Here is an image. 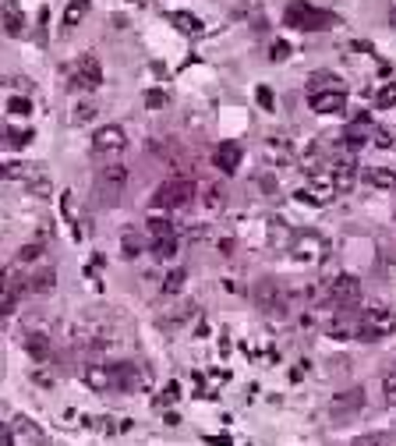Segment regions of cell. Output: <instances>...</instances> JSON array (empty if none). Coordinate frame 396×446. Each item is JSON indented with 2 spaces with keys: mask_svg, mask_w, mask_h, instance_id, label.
Instances as JSON below:
<instances>
[{
  "mask_svg": "<svg viewBox=\"0 0 396 446\" xmlns=\"http://www.w3.org/2000/svg\"><path fill=\"white\" fill-rule=\"evenodd\" d=\"M212 446H230V439H223V436H205Z\"/></svg>",
  "mask_w": 396,
  "mask_h": 446,
  "instance_id": "46",
  "label": "cell"
},
{
  "mask_svg": "<svg viewBox=\"0 0 396 446\" xmlns=\"http://www.w3.org/2000/svg\"><path fill=\"white\" fill-rule=\"evenodd\" d=\"M170 25H174L177 32H184V36H198L202 32V22L195 15H188V11H170Z\"/></svg>",
  "mask_w": 396,
  "mask_h": 446,
  "instance_id": "22",
  "label": "cell"
},
{
  "mask_svg": "<svg viewBox=\"0 0 396 446\" xmlns=\"http://www.w3.org/2000/svg\"><path fill=\"white\" fill-rule=\"evenodd\" d=\"M4 294H8V276L0 273V298H4Z\"/></svg>",
  "mask_w": 396,
  "mask_h": 446,
  "instance_id": "47",
  "label": "cell"
},
{
  "mask_svg": "<svg viewBox=\"0 0 396 446\" xmlns=\"http://www.w3.org/2000/svg\"><path fill=\"white\" fill-rule=\"evenodd\" d=\"M61 209H64V220H68V227H71V238L78 241L82 238V227H78V213H75V195L71 192L61 195Z\"/></svg>",
  "mask_w": 396,
  "mask_h": 446,
  "instance_id": "24",
  "label": "cell"
},
{
  "mask_svg": "<svg viewBox=\"0 0 396 446\" xmlns=\"http://www.w3.org/2000/svg\"><path fill=\"white\" fill-rule=\"evenodd\" d=\"M32 142V131H11L8 135V145H29Z\"/></svg>",
  "mask_w": 396,
  "mask_h": 446,
  "instance_id": "41",
  "label": "cell"
},
{
  "mask_svg": "<svg viewBox=\"0 0 396 446\" xmlns=\"http://www.w3.org/2000/svg\"><path fill=\"white\" fill-rule=\"evenodd\" d=\"M361 178H365V185L382 188V192H393L396 188V171H389V166H368Z\"/></svg>",
  "mask_w": 396,
  "mask_h": 446,
  "instance_id": "18",
  "label": "cell"
},
{
  "mask_svg": "<svg viewBox=\"0 0 396 446\" xmlns=\"http://www.w3.org/2000/svg\"><path fill=\"white\" fill-rule=\"evenodd\" d=\"M198 202H202V209H209V213H212V209H219V206H223V195H219V188H216V185H202V199H198Z\"/></svg>",
  "mask_w": 396,
  "mask_h": 446,
  "instance_id": "27",
  "label": "cell"
},
{
  "mask_svg": "<svg viewBox=\"0 0 396 446\" xmlns=\"http://www.w3.org/2000/svg\"><path fill=\"white\" fill-rule=\"evenodd\" d=\"M396 329V312L389 305H368L361 315H358V340L365 344H375L382 337Z\"/></svg>",
  "mask_w": 396,
  "mask_h": 446,
  "instance_id": "1",
  "label": "cell"
},
{
  "mask_svg": "<svg viewBox=\"0 0 396 446\" xmlns=\"http://www.w3.org/2000/svg\"><path fill=\"white\" fill-rule=\"evenodd\" d=\"M68 82H71V89H82V92L99 89V85H103V68H99V61L92 57V53H85L82 61H75V64H71Z\"/></svg>",
  "mask_w": 396,
  "mask_h": 446,
  "instance_id": "7",
  "label": "cell"
},
{
  "mask_svg": "<svg viewBox=\"0 0 396 446\" xmlns=\"http://www.w3.org/2000/svg\"><path fill=\"white\" fill-rule=\"evenodd\" d=\"M99 195L106 199V202H117V195L124 192V185H128V166L124 163H106V166H99Z\"/></svg>",
  "mask_w": 396,
  "mask_h": 446,
  "instance_id": "8",
  "label": "cell"
},
{
  "mask_svg": "<svg viewBox=\"0 0 396 446\" xmlns=\"http://www.w3.org/2000/svg\"><path fill=\"white\" fill-rule=\"evenodd\" d=\"M265 152H269V156H272V159H276L279 166H283V163H291V149H287V145H279L276 138H272V142L265 145Z\"/></svg>",
  "mask_w": 396,
  "mask_h": 446,
  "instance_id": "33",
  "label": "cell"
},
{
  "mask_svg": "<svg viewBox=\"0 0 396 446\" xmlns=\"http://www.w3.org/2000/svg\"><path fill=\"white\" fill-rule=\"evenodd\" d=\"M177 397H181V386H177V382H170L163 394H159V404H174Z\"/></svg>",
  "mask_w": 396,
  "mask_h": 446,
  "instance_id": "39",
  "label": "cell"
},
{
  "mask_svg": "<svg viewBox=\"0 0 396 446\" xmlns=\"http://www.w3.org/2000/svg\"><path fill=\"white\" fill-rule=\"evenodd\" d=\"M298 199H301V202H315V206H325L329 199H336V181H332V174H322V171L311 174L308 188H301Z\"/></svg>",
  "mask_w": 396,
  "mask_h": 446,
  "instance_id": "10",
  "label": "cell"
},
{
  "mask_svg": "<svg viewBox=\"0 0 396 446\" xmlns=\"http://www.w3.org/2000/svg\"><path fill=\"white\" fill-rule=\"evenodd\" d=\"M32 171H36L32 163H22V159H0V178H4V181H25Z\"/></svg>",
  "mask_w": 396,
  "mask_h": 446,
  "instance_id": "20",
  "label": "cell"
},
{
  "mask_svg": "<svg viewBox=\"0 0 396 446\" xmlns=\"http://www.w3.org/2000/svg\"><path fill=\"white\" fill-rule=\"evenodd\" d=\"M184 280H188V276H184V269H174V273H166V280H163V291H166V294H177V291L184 287Z\"/></svg>",
  "mask_w": 396,
  "mask_h": 446,
  "instance_id": "30",
  "label": "cell"
},
{
  "mask_svg": "<svg viewBox=\"0 0 396 446\" xmlns=\"http://www.w3.org/2000/svg\"><path fill=\"white\" fill-rule=\"evenodd\" d=\"M149 231H152L156 238H174V223H170L166 216H152V220H149Z\"/></svg>",
  "mask_w": 396,
  "mask_h": 446,
  "instance_id": "28",
  "label": "cell"
},
{
  "mask_svg": "<svg viewBox=\"0 0 396 446\" xmlns=\"http://www.w3.org/2000/svg\"><path fill=\"white\" fill-rule=\"evenodd\" d=\"M92 117H96V103L85 99V103H75L71 106V124H89Z\"/></svg>",
  "mask_w": 396,
  "mask_h": 446,
  "instance_id": "26",
  "label": "cell"
},
{
  "mask_svg": "<svg viewBox=\"0 0 396 446\" xmlns=\"http://www.w3.org/2000/svg\"><path fill=\"white\" fill-rule=\"evenodd\" d=\"M195 199V185L188 178H174V181H163L152 195V206L156 209H181Z\"/></svg>",
  "mask_w": 396,
  "mask_h": 446,
  "instance_id": "4",
  "label": "cell"
},
{
  "mask_svg": "<svg viewBox=\"0 0 396 446\" xmlns=\"http://www.w3.org/2000/svg\"><path fill=\"white\" fill-rule=\"evenodd\" d=\"M311 99V110L315 114H344L347 110V96H344V89H322V92H311L308 96Z\"/></svg>",
  "mask_w": 396,
  "mask_h": 446,
  "instance_id": "11",
  "label": "cell"
},
{
  "mask_svg": "<svg viewBox=\"0 0 396 446\" xmlns=\"http://www.w3.org/2000/svg\"><path fill=\"white\" fill-rule=\"evenodd\" d=\"M325 82H332V75H329V71L311 75V78H308V96H311V92H322V89H325Z\"/></svg>",
  "mask_w": 396,
  "mask_h": 446,
  "instance_id": "38",
  "label": "cell"
},
{
  "mask_svg": "<svg viewBox=\"0 0 396 446\" xmlns=\"http://www.w3.org/2000/svg\"><path fill=\"white\" fill-rule=\"evenodd\" d=\"M382 394H386V401H389V404H396V368L382 375Z\"/></svg>",
  "mask_w": 396,
  "mask_h": 446,
  "instance_id": "35",
  "label": "cell"
},
{
  "mask_svg": "<svg viewBox=\"0 0 396 446\" xmlns=\"http://www.w3.org/2000/svg\"><path fill=\"white\" fill-rule=\"evenodd\" d=\"M365 408V389H344V394H336L332 397V415L344 422V418H351V415H358Z\"/></svg>",
  "mask_w": 396,
  "mask_h": 446,
  "instance_id": "13",
  "label": "cell"
},
{
  "mask_svg": "<svg viewBox=\"0 0 396 446\" xmlns=\"http://www.w3.org/2000/svg\"><path fill=\"white\" fill-rule=\"evenodd\" d=\"M375 103H379L382 110H389V106H396V82H386V85L379 89V96H375Z\"/></svg>",
  "mask_w": 396,
  "mask_h": 446,
  "instance_id": "31",
  "label": "cell"
},
{
  "mask_svg": "<svg viewBox=\"0 0 396 446\" xmlns=\"http://www.w3.org/2000/svg\"><path fill=\"white\" fill-rule=\"evenodd\" d=\"M8 110H11L15 117H29V114H32V99H25V96H15V99L8 103Z\"/></svg>",
  "mask_w": 396,
  "mask_h": 446,
  "instance_id": "32",
  "label": "cell"
},
{
  "mask_svg": "<svg viewBox=\"0 0 396 446\" xmlns=\"http://www.w3.org/2000/svg\"><path fill=\"white\" fill-rule=\"evenodd\" d=\"M85 15H89V0H71L68 11H64V25H68V29H75Z\"/></svg>",
  "mask_w": 396,
  "mask_h": 446,
  "instance_id": "25",
  "label": "cell"
},
{
  "mask_svg": "<svg viewBox=\"0 0 396 446\" xmlns=\"http://www.w3.org/2000/svg\"><path fill=\"white\" fill-rule=\"evenodd\" d=\"M0 446H15V436H11L8 425H0Z\"/></svg>",
  "mask_w": 396,
  "mask_h": 446,
  "instance_id": "43",
  "label": "cell"
},
{
  "mask_svg": "<svg viewBox=\"0 0 396 446\" xmlns=\"http://www.w3.org/2000/svg\"><path fill=\"white\" fill-rule=\"evenodd\" d=\"M128 145V135L121 124H103L96 135H92V152L96 156H113V152H121Z\"/></svg>",
  "mask_w": 396,
  "mask_h": 446,
  "instance_id": "9",
  "label": "cell"
},
{
  "mask_svg": "<svg viewBox=\"0 0 396 446\" xmlns=\"http://www.w3.org/2000/svg\"><path fill=\"white\" fill-rule=\"evenodd\" d=\"M39 252H43L39 245H25V248L18 252V262H36V259H39Z\"/></svg>",
  "mask_w": 396,
  "mask_h": 446,
  "instance_id": "40",
  "label": "cell"
},
{
  "mask_svg": "<svg viewBox=\"0 0 396 446\" xmlns=\"http://www.w3.org/2000/svg\"><path fill=\"white\" fill-rule=\"evenodd\" d=\"M283 25H291V29H301V32H322L329 25H336V15L329 11H318L311 4H305V0H294V4L283 8Z\"/></svg>",
  "mask_w": 396,
  "mask_h": 446,
  "instance_id": "2",
  "label": "cell"
},
{
  "mask_svg": "<svg viewBox=\"0 0 396 446\" xmlns=\"http://www.w3.org/2000/svg\"><path fill=\"white\" fill-rule=\"evenodd\" d=\"M287 57H291V46L283 43V39H276V43L269 46V61H276V64H279V61H287Z\"/></svg>",
  "mask_w": 396,
  "mask_h": 446,
  "instance_id": "36",
  "label": "cell"
},
{
  "mask_svg": "<svg viewBox=\"0 0 396 446\" xmlns=\"http://www.w3.org/2000/svg\"><path fill=\"white\" fill-rule=\"evenodd\" d=\"M50 287H53V273H50V269L36 273V276H32V284H29V291H50Z\"/></svg>",
  "mask_w": 396,
  "mask_h": 446,
  "instance_id": "34",
  "label": "cell"
},
{
  "mask_svg": "<svg viewBox=\"0 0 396 446\" xmlns=\"http://www.w3.org/2000/svg\"><path fill=\"white\" fill-rule=\"evenodd\" d=\"M25 351H29V358L32 361H50V337H46V333H29V337H25Z\"/></svg>",
  "mask_w": 396,
  "mask_h": 446,
  "instance_id": "19",
  "label": "cell"
},
{
  "mask_svg": "<svg viewBox=\"0 0 396 446\" xmlns=\"http://www.w3.org/2000/svg\"><path fill=\"white\" fill-rule=\"evenodd\" d=\"M255 301H258L265 312H287V294H283V287H279L276 280L255 284Z\"/></svg>",
  "mask_w": 396,
  "mask_h": 446,
  "instance_id": "12",
  "label": "cell"
},
{
  "mask_svg": "<svg viewBox=\"0 0 396 446\" xmlns=\"http://www.w3.org/2000/svg\"><path fill=\"white\" fill-rule=\"evenodd\" d=\"M375 145H382V149H389V145H393V138H389V131H375Z\"/></svg>",
  "mask_w": 396,
  "mask_h": 446,
  "instance_id": "45",
  "label": "cell"
},
{
  "mask_svg": "<svg viewBox=\"0 0 396 446\" xmlns=\"http://www.w3.org/2000/svg\"><path fill=\"white\" fill-rule=\"evenodd\" d=\"M149 386H152V375L145 365H131V361L113 365V389L117 394H138V389H149Z\"/></svg>",
  "mask_w": 396,
  "mask_h": 446,
  "instance_id": "6",
  "label": "cell"
},
{
  "mask_svg": "<svg viewBox=\"0 0 396 446\" xmlns=\"http://www.w3.org/2000/svg\"><path fill=\"white\" fill-rule=\"evenodd\" d=\"M0 25H4L8 36H22V29H25V18L11 0H0Z\"/></svg>",
  "mask_w": 396,
  "mask_h": 446,
  "instance_id": "17",
  "label": "cell"
},
{
  "mask_svg": "<svg viewBox=\"0 0 396 446\" xmlns=\"http://www.w3.org/2000/svg\"><path fill=\"white\" fill-rule=\"evenodd\" d=\"M82 382L89 389H96V394H110L113 389V365H85Z\"/></svg>",
  "mask_w": 396,
  "mask_h": 446,
  "instance_id": "14",
  "label": "cell"
},
{
  "mask_svg": "<svg viewBox=\"0 0 396 446\" xmlns=\"http://www.w3.org/2000/svg\"><path fill=\"white\" fill-rule=\"evenodd\" d=\"M212 163L219 166L223 174H234L237 166H241V145H237V142H223V145H216Z\"/></svg>",
  "mask_w": 396,
  "mask_h": 446,
  "instance_id": "15",
  "label": "cell"
},
{
  "mask_svg": "<svg viewBox=\"0 0 396 446\" xmlns=\"http://www.w3.org/2000/svg\"><path fill=\"white\" fill-rule=\"evenodd\" d=\"M152 252H156L159 259H174V255H177V238H156Z\"/></svg>",
  "mask_w": 396,
  "mask_h": 446,
  "instance_id": "29",
  "label": "cell"
},
{
  "mask_svg": "<svg viewBox=\"0 0 396 446\" xmlns=\"http://www.w3.org/2000/svg\"><path fill=\"white\" fill-rule=\"evenodd\" d=\"M332 181H336V195H351L358 181V166L351 159H339V166L332 171Z\"/></svg>",
  "mask_w": 396,
  "mask_h": 446,
  "instance_id": "16",
  "label": "cell"
},
{
  "mask_svg": "<svg viewBox=\"0 0 396 446\" xmlns=\"http://www.w3.org/2000/svg\"><path fill=\"white\" fill-rule=\"evenodd\" d=\"M318 298L329 301V305H336V308H351V305L361 301V280H358L354 273H336L332 280H325V287L318 291Z\"/></svg>",
  "mask_w": 396,
  "mask_h": 446,
  "instance_id": "3",
  "label": "cell"
},
{
  "mask_svg": "<svg viewBox=\"0 0 396 446\" xmlns=\"http://www.w3.org/2000/svg\"><path fill=\"white\" fill-rule=\"evenodd\" d=\"M25 188H29V195H36V199H50V195H53V185H50V178L39 171V166L25 178Z\"/></svg>",
  "mask_w": 396,
  "mask_h": 446,
  "instance_id": "21",
  "label": "cell"
},
{
  "mask_svg": "<svg viewBox=\"0 0 396 446\" xmlns=\"http://www.w3.org/2000/svg\"><path fill=\"white\" fill-rule=\"evenodd\" d=\"M351 446H386V439L382 436H358Z\"/></svg>",
  "mask_w": 396,
  "mask_h": 446,
  "instance_id": "42",
  "label": "cell"
},
{
  "mask_svg": "<svg viewBox=\"0 0 396 446\" xmlns=\"http://www.w3.org/2000/svg\"><path fill=\"white\" fill-rule=\"evenodd\" d=\"M258 103H262V106H265V110H272V92H269V89H265V85H262V89H258Z\"/></svg>",
  "mask_w": 396,
  "mask_h": 446,
  "instance_id": "44",
  "label": "cell"
},
{
  "mask_svg": "<svg viewBox=\"0 0 396 446\" xmlns=\"http://www.w3.org/2000/svg\"><path fill=\"white\" fill-rule=\"evenodd\" d=\"M291 255H294L298 262H305V266H315V262H322V259L329 255V241H325L318 231H301V234L291 241Z\"/></svg>",
  "mask_w": 396,
  "mask_h": 446,
  "instance_id": "5",
  "label": "cell"
},
{
  "mask_svg": "<svg viewBox=\"0 0 396 446\" xmlns=\"http://www.w3.org/2000/svg\"><path fill=\"white\" fill-rule=\"evenodd\" d=\"M166 103H170L166 92H159V89H149V92H145V106H149V110H159V106H166Z\"/></svg>",
  "mask_w": 396,
  "mask_h": 446,
  "instance_id": "37",
  "label": "cell"
},
{
  "mask_svg": "<svg viewBox=\"0 0 396 446\" xmlns=\"http://www.w3.org/2000/svg\"><path fill=\"white\" fill-rule=\"evenodd\" d=\"M121 255H124V259H138V255H142V234H138L135 227H128V231L121 234Z\"/></svg>",
  "mask_w": 396,
  "mask_h": 446,
  "instance_id": "23",
  "label": "cell"
}]
</instances>
